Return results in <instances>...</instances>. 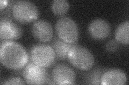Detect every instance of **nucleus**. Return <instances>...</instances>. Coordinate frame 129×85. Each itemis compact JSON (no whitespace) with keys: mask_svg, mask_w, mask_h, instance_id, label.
I'll list each match as a JSON object with an SVG mask.
<instances>
[{"mask_svg":"<svg viewBox=\"0 0 129 85\" xmlns=\"http://www.w3.org/2000/svg\"><path fill=\"white\" fill-rule=\"evenodd\" d=\"M0 61L2 65L11 70H21L29 62V55L21 44L15 41L1 43Z\"/></svg>","mask_w":129,"mask_h":85,"instance_id":"nucleus-1","label":"nucleus"},{"mask_svg":"<svg viewBox=\"0 0 129 85\" xmlns=\"http://www.w3.org/2000/svg\"><path fill=\"white\" fill-rule=\"evenodd\" d=\"M71 65L80 70L91 69L95 63V58L87 48L74 44L68 52L67 58Z\"/></svg>","mask_w":129,"mask_h":85,"instance_id":"nucleus-2","label":"nucleus"},{"mask_svg":"<svg viewBox=\"0 0 129 85\" xmlns=\"http://www.w3.org/2000/svg\"><path fill=\"white\" fill-rule=\"evenodd\" d=\"M12 14L16 21L25 24L36 21L38 17L39 10L34 3L23 0L14 4Z\"/></svg>","mask_w":129,"mask_h":85,"instance_id":"nucleus-3","label":"nucleus"},{"mask_svg":"<svg viewBox=\"0 0 129 85\" xmlns=\"http://www.w3.org/2000/svg\"><path fill=\"white\" fill-rule=\"evenodd\" d=\"M55 28L58 37L63 41L71 44H75L78 41L79 36L78 26L70 17H63L59 19Z\"/></svg>","mask_w":129,"mask_h":85,"instance_id":"nucleus-4","label":"nucleus"},{"mask_svg":"<svg viewBox=\"0 0 129 85\" xmlns=\"http://www.w3.org/2000/svg\"><path fill=\"white\" fill-rule=\"evenodd\" d=\"M30 59L38 66L47 68L53 65L56 57L53 48L51 45L38 44L31 48Z\"/></svg>","mask_w":129,"mask_h":85,"instance_id":"nucleus-5","label":"nucleus"},{"mask_svg":"<svg viewBox=\"0 0 129 85\" xmlns=\"http://www.w3.org/2000/svg\"><path fill=\"white\" fill-rule=\"evenodd\" d=\"M24 80L29 85L45 84L48 77L46 68L38 66L31 60L23 71Z\"/></svg>","mask_w":129,"mask_h":85,"instance_id":"nucleus-6","label":"nucleus"},{"mask_svg":"<svg viewBox=\"0 0 129 85\" xmlns=\"http://www.w3.org/2000/svg\"><path fill=\"white\" fill-rule=\"evenodd\" d=\"M23 33L22 27L9 18H3L0 21L1 42L14 41L21 38Z\"/></svg>","mask_w":129,"mask_h":85,"instance_id":"nucleus-7","label":"nucleus"},{"mask_svg":"<svg viewBox=\"0 0 129 85\" xmlns=\"http://www.w3.org/2000/svg\"><path fill=\"white\" fill-rule=\"evenodd\" d=\"M55 84L72 85L76 80V75L73 69L67 64L60 63L54 67L52 73Z\"/></svg>","mask_w":129,"mask_h":85,"instance_id":"nucleus-8","label":"nucleus"},{"mask_svg":"<svg viewBox=\"0 0 129 85\" xmlns=\"http://www.w3.org/2000/svg\"><path fill=\"white\" fill-rule=\"evenodd\" d=\"M32 34L34 37L41 42H47L52 39L53 29L51 24L46 20L36 21L32 26Z\"/></svg>","mask_w":129,"mask_h":85,"instance_id":"nucleus-9","label":"nucleus"},{"mask_svg":"<svg viewBox=\"0 0 129 85\" xmlns=\"http://www.w3.org/2000/svg\"><path fill=\"white\" fill-rule=\"evenodd\" d=\"M88 30L92 38L96 40H103L110 35L111 27L105 20L96 19L89 24Z\"/></svg>","mask_w":129,"mask_h":85,"instance_id":"nucleus-10","label":"nucleus"},{"mask_svg":"<svg viewBox=\"0 0 129 85\" xmlns=\"http://www.w3.org/2000/svg\"><path fill=\"white\" fill-rule=\"evenodd\" d=\"M127 80V76L124 71L119 69H110L103 73L101 78V85H125Z\"/></svg>","mask_w":129,"mask_h":85,"instance_id":"nucleus-11","label":"nucleus"},{"mask_svg":"<svg viewBox=\"0 0 129 85\" xmlns=\"http://www.w3.org/2000/svg\"><path fill=\"white\" fill-rule=\"evenodd\" d=\"M75 44H71L63 41L58 37L54 38L51 43L53 48L56 59L58 60H64L67 58V55L71 48Z\"/></svg>","mask_w":129,"mask_h":85,"instance_id":"nucleus-12","label":"nucleus"},{"mask_svg":"<svg viewBox=\"0 0 129 85\" xmlns=\"http://www.w3.org/2000/svg\"><path fill=\"white\" fill-rule=\"evenodd\" d=\"M115 38L119 43L128 45L129 43V21H124L117 27L115 33Z\"/></svg>","mask_w":129,"mask_h":85,"instance_id":"nucleus-13","label":"nucleus"},{"mask_svg":"<svg viewBox=\"0 0 129 85\" xmlns=\"http://www.w3.org/2000/svg\"><path fill=\"white\" fill-rule=\"evenodd\" d=\"M51 9L55 15L63 17L69 10L70 4L66 0H54L52 3Z\"/></svg>","mask_w":129,"mask_h":85,"instance_id":"nucleus-14","label":"nucleus"},{"mask_svg":"<svg viewBox=\"0 0 129 85\" xmlns=\"http://www.w3.org/2000/svg\"><path fill=\"white\" fill-rule=\"evenodd\" d=\"M105 71V69L99 68L89 72L86 77L87 83L91 85L101 84V78Z\"/></svg>","mask_w":129,"mask_h":85,"instance_id":"nucleus-15","label":"nucleus"},{"mask_svg":"<svg viewBox=\"0 0 129 85\" xmlns=\"http://www.w3.org/2000/svg\"><path fill=\"white\" fill-rule=\"evenodd\" d=\"M1 85H25L26 83L25 80L23 79L17 77H13L8 78L5 79L3 82H2Z\"/></svg>","mask_w":129,"mask_h":85,"instance_id":"nucleus-16","label":"nucleus"},{"mask_svg":"<svg viewBox=\"0 0 129 85\" xmlns=\"http://www.w3.org/2000/svg\"><path fill=\"white\" fill-rule=\"evenodd\" d=\"M119 46V43L116 40H110L109 41L106 45V49L108 52H115L117 51Z\"/></svg>","mask_w":129,"mask_h":85,"instance_id":"nucleus-17","label":"nucleus"},{"mask_svg":"<svg viewBox=\"0 0 129 85\" xmlns=\"http://www.w3.org/2000/svg\"><path fill=\"white\" fill-rule=\"evenodd\" d=\"M8 1H3V0H1L0 1V6H1V10H3L7 5H8Z\"/></svg>","mask_w":129,"mask_h":85,"instance_id":"nucleus-18","label":"nucleus"}]
</instances>
